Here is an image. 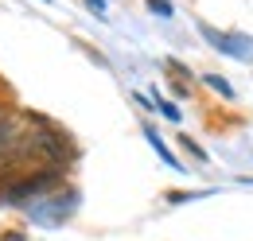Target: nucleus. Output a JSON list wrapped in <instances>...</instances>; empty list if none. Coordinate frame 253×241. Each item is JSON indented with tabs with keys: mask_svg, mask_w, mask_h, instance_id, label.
Instances as JSON below:
<instances>
[{
	"mask_svg": "<svg viewBox=\"0 0 253 241\" xmlns=\"http://www.w3.org/2000/svg\"><path fill=\"white\" fill-rule=\"evenodd\" d=\"M59 183V167H47V171H35L32 179L24 183H12L4 195H0V202H24V199H32V195H43V191H51Z\"/></svg>",
	"mask_w": 253,
	"mask_h": 241,
	"instance_id": "nucleus-1",
	"label": "nucleus"
},
{
	"mask_svg": "<svg viewBox=\"0 0 253 241\" xmlns=\"http://www.w3.org/2000/svg\"><path fill=\"white\" fill-rule=\"evenodd\" d=\"M152 12H160V16H168V12H171V4H168V0H152Z\"/></svg>",
	"mask_w": 253,
	"mask_h": 241,
	"instance_id": "nucleus-3",
	"label": "nucleus"
},
{
	"mask_svg": "<svg viewBox=\"0 0 253 241\" xmlns=\"http://www.w3.org/2000/svg\"><path fill=\"white\" fill-rule=\"evenodd\" d=\"M207 82H211V86H214V90H218V93H230V86H226L222 78H207Z\"/></svg>",
	"mask_w": 253,
	"mask_h": 241,
	"instance_id": "nucleus-4",
	"label": "nucleus"
},
{
	"mask_svg": "<svg viewBox=\"0 0 253 241\" xmlns=\"http://www.w3.org/2000/svg\"><path fill=\"white\" fill-rule=\"evenodd\" d=\"M12 136H16V120L4 113V105H0V152L12 144Z\"/></svg>",
	"mask_w": 253,
	"mask_h": 241,
	"instance_id": "nucleus-2",
	"label": "nucleus"
}]
</instances>
